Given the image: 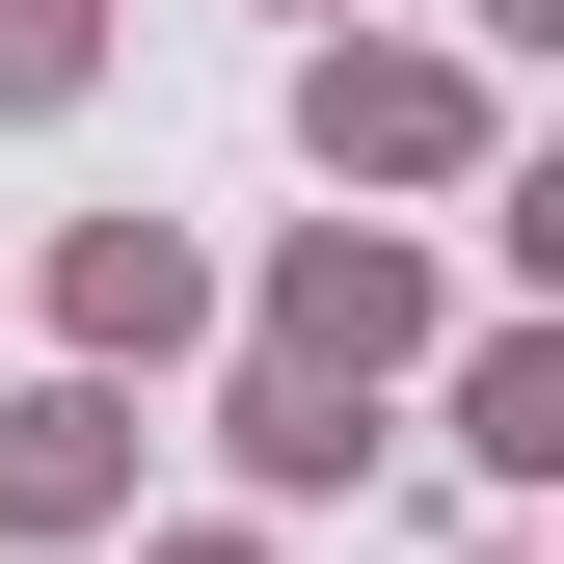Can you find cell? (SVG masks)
I'll return each instance as SVG.
<instances>
[{
    "instance_id": "1",
    "label": "cell",
    "mask_w": 564,
    "mask_h": 564,
    "mask_svg": "<svg viewBox=\"0 0 564 564\" xmlns=\"http://www.w3.org/2000/svg\"><path fill=\"white\" fill-rule=\"evenodd\" d=\"M296 162L323 188H484L511 108H484V54H431V28H296Z\"/></svg>"
},
{
    "instance_id": "2",
    "label": "cell",
    "mask_w": 564,
    "mask_h": 564,
    "mask_svg": "<svg viewBox=\"0 0 564 564\" xmlns=\"http://www.w3.org/2000/svg\"><path fill=\"white\" fill-rule=\"evenodd\" d=\"M269 349H296V377H431V349H457V269L403 216H296V242H269Z\"/></svg>"
},
{
    "instance_id": "3",
    "label": "cell",
    "mask_w": 564,
    "mask_h": 564,
    "mask_svg": "<svg viewBox=\"0 0 564 564\" xmlns=\"http://www.w3.org/2000/svg\"><path fill=\"white\" fill-rule=\"evenodd\" d=\"M0 538H134V377H0Z\"/></svg>"
},
{
    "instance_id": "4",
    "label": "cell",
    "mask_w": 564,
    "mask_h": 564,
    "mask_svg": "<svg viewBox=\"0 0 564 564\" xmlns=\"http://www.w3.org/2000/svg\"><path fill=\"white\" fill-rule=\"evenodd\" d=\"M188 323H216V269H188L162 216H54V349H82V377H162Z\"/></svg>"
},
{
    "instance_id": "5",
    "label": "cell",
    "mask_w": 564,
    "mask_h": 564,
    "mask_svg": "<svg viewBox=\"0 0 564 564\" xmlns=\"http://www.w3.org/2000/svg\"><path fill=\"white\" fill-rule=\"evenodd\" d=\"M216 457H242V511H349V457H377V377H296V349H242V377H216Z\"/></svg>"
},
{
    "instance_id": "6",
    "label": "cell",
    "mask_w": 564,
    "mask_h": 564,
    "mask_svg": "<svg viewBox=\"0 0 564 564\" xmlns=\"http://www.w3.org/2000/svg\"><path fill=\"white\" fill-rule=\"evenodd\" d=\"M457 457L484 484H564V323H484L457 349Z\"/></svg>"
},
{
    "instance_id": "7",
    "label": "cell",
    "mask_w": 564,
    "mask_h": 564,
    "mask_svg": "<svg viewBox=\"0 0 564 564\" xmlns=\"http://www.w3.org/2000/svg\"><path fill=\"white\" fill-rule=\"evenodd\" d=\"M108 82V0H0V108H82Z\"/></svg>"
},
{
    "instance_id": "8",
    "label": "cell",
    "mask_w": 564,
    "mask_h": 564,
    "mask_svg": "<svg viewBox=\"0 0 564 564\" xmlns=\"http://www.w3.org/2000/svg\"><path fill=\"white\" fill-rule=\"evenodd\" d=\"M484 54H564V0H484Z\"/></svg>"
},
{
    "instance_id": "9",
    "label": "cell",
    "mask_w": 564,
    "mask_h": 564,
    "mask_svg": "<svg viewBox=\"0 0 564 564\" xmlns=\"http://www.w3.org/2000/svg\"><path fill=\"white\" fill-rule=\"evenodd\" d=\"M134 564H269V538H134Z\"/></svg>"
},
{
    "instance_id": "10",
    "label": "cell",
    "mask_w": 564,
    "mask_h": 564,
    "mask_svg": "<svg viewBox=\"0 0 564 564\" xmlns=\"http://www.w3.org/2000/svg\"><path fill=\"white\" fill-rule=\"evenodd\" d=\"M269 28H349V0H269Z\"/></svg>"
}]
</instances>
